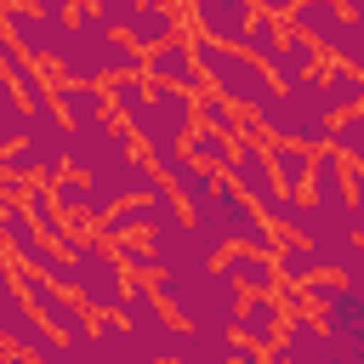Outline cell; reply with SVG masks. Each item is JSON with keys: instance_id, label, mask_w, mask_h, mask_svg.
Masks as SVG:
<instances>
[{"instance_id": "1", "label": "cell", "mask_w": 364, "mask_h": 364, "mask_svg": "<svg viewBox=\"0 0 364 364\" xmlns=\"http://www.w3.org/2000/svg\"><path fill=\"white\" fill-rule=\"evenodd\" d=\"M154 296L165 301V313L176 324L205 330V336H233V313L245 301L239 279L222 262H205V267H188V273H154Z\"/></svg>"}, {"instance_id": "2", "label": "cell", "mask_w": 364, "mask_h": 364, "mask_svg": "<svg viewBox=\"0 0 364 364\" xmlns=\"http://www.w3.org/2000/svg\"><path fill=\"white\" fill-rule=\"evenodd\" d=\"M68 46H63V57L51 63L57 68V80H74V85H108V80H119V74H142V51L131 46V40H119L85 0L68 11Z\"/></svg>"}, {"instance_id": "3", "label": "cell", "mask_w": 364, "mask_h": 364, "mask_svg": "<svg viewBox=\"0 0 364 364\" xmlns=\"http://www.w3.org/2000/svg\"><path fill=\"white\" fill-rule=\"evenodd\" d=\"M267 142H301V148H324L330 142V102H324V80L307 74L296 85H273V97L256 108Z\"/></svg>"}, {"instance_id": "4", "label": "cell", "mask_w": 364, "mask_h": 364, "mask_svg": "<svg viewBox=\"0 0 364 364\" xmlns=\"http://www.w3.org/2000/svg\"><path fill=\"white\" fill-rule=\"evenodd\" d=\"M188 46H193V63H199L205 85H210L216 97H228L239 114H256V108L273 97V74H267L250 51H239V46H216V40H205V34H193Z\"/></svg>"}, {"instance_id": "5", "label": "cell", "mask_w": 364, "mask_h": 364, "mask_svg": "<svg viewBox=\"0 0 364 364\" xmlns=\"http://www.w3.org/2000/svg\"><path fill=\"white\" fill-rule=\"evenodd\" d=\"M0 165H6V176H17V182H57V176L68 171V119L57 114V102L28 108V136H23L17 148H6Z\"/></svg>"}, {"instance_id": "6", "label": "cell", "mask_w": 364, "mask_h": 364, "mask_svg": "<svg viewBox=\"0 0 364 364\" xmlns=\"http://www.w3.org/2000/svg\"><path fill=\"white\" fill-rule=\"evenodd\" d=\"M188 222H199L222 250H228V245H245V250H267V256H273V245H279V233L267 228V216H262L228 176L216 182V199H210L205 210H193Z\"/></svg>"}, {"instance_id": "7", "label": "cell", "mask_w": 364, "mask_h": 364, "mask_svg": "<svg viewBox=\"0 0 364 364\" xmlns=\"http://www.w3.org/2000/svg\"><path fill=\"white\" fill-rule=\"evenodd\" d=\"M131 154H136V136H131L114 114H102V119H91V125H68V171H74V176H108V171H119Z\"/></svg>"}, {"instance_id": "8", "label": "cell", "mask_w": 364, "mask_h": 364, "mask_svg": "<svg viewBox=\"0 0 364 364\" xmlns=\"http://www.w3.org/2000/svg\"><path fill=\"white\" fill-rule=\"evenodd\" d=\"M142 239H148L159 273H188V267H205V262L222 256V245H216L199 222H188V210H182L176 222H165V228H148Z\"/></svg>"}, {"instance_id": "9", "label": "cell", "mask_w": 364, "mask_h": 364, "mask_svg": "<svg viewBox=\"0 0 364 364\" xmlns=\"http://www.w3.org/2000/svg\"><path fill=\"white\" fill-rule=\"evenodd\" d=\"M17 290L28 296V307L40 313V324H46L51 336L74 341V336H85V330H91V313H85V301H80L74 290L51 284L46 273H34V267H17Z\"/></svg>"}, {"instance_id": "10", "label": "cell", "mask_w": 364, "mask_h": 364, "mask_svg": "<svg viewBox=\"0 0 364 364\" xmlns=\"http://www.w3.org/2000/svg\"><path fill=\"white\" fill-rule=\"evenodd\" d=\"M0 23H6V34L17 40V51L23 57H34V63H57L63 57V46H68V17H46V11H34V6H6L0 11Z\"/></svg>"}, {"instance_id": "11", "label": "cell", "mask_w": 364, "mask_h": 364, "mask_svg": "<svg viewBox=\"0 0 364 364\" xmlns=\"http://www.w3.org/2000/svg\"><path fill=\"white\" fill-rule=\"evenodd\" d=\"M188 17L216 46H245V28L256 17V0H188Z\"/></svg>"}, {"instance_id": "12", "label": "cell", "mask_w": 364, "mask_h": 364, "mask_svg": "<svg viewBox=\"0 0 364 364\" xmlns=\"http://www.w3.org/2000/svg\"><path fill=\"white\" fill-rule=\"evenodd\" d=\"M284 28L307 34L324 57H336L341 51V34H347V11H341V0H296L290 17H284Z\"/></svg>"}, {"instance_id": "13", "label": "cell", "mask_w": 364, "mask_h": 364, "mask_svg": "<svg viewBox=\"0 0 364 364\" xmlns=\"http://www.w3.org/2000/svg\"><path fill=\"white\" fill-rule=\"evenodd\" d=\"M142 80H159V85H182V91H210L205 85V74H199V63H193V46L188 40H165V46H154V51H142Z\"/></svg>"}, {"instance_id": "14", "label": "cell", "mask_w": 364, "mask_h": 364, "mask_svg": "<svg viewBox=\"0 0 364 364\" xmlns=\"http://www.w3.org/2000/svg\"><path fill=\"white\" fill-rule=\"evenodd\" d=\"M228 182H233L256 210H267L273 193H279L273 165H267V142H233V171H228Z\"/></svg>"}, {"instance_id": "15", "label": "cell", "mask_w": 364, "mask_h": 364, "mask_svg": "<svg viewBox=\"0 0 364 364\" xmlns=\"http://www.w3.org/2000/svg\"><path fill=\"white\" fill-rule=\"evenodd\" d=\"M0 336H6V341H11L17 353H34V347H40L46 336H51V330L40 324V313L28 307V296L17 290V273H11L6 284H0Z\"/></svg>"}, {"instance_id": "16", "label": "cell", "mask_w": 364, "mask_h": 364, "mask_svg": "<svg viewBox=\"0 0 364 364\" xmlns=\"http://www.w3.org/2000/svg\"><path fill=\"white\" fill-rule=\"evenodd\" d=\"M279 330H284V307H279L273 290H256V296L239 301V313H233V336H239V341H250V347L267 353V347L279 341Z\"/></svg>"}, {"instance_id": "17", "label": "cell", "mask_w": 364, "mask_h": 364, "mask_svg": "<svg viewBox=\"0 0 364 364\" xmlns=\"http://www.w3.org/2000/svg\"><path fill=\"white\" fill-rule=\"evenodd\" d=\"M119 40H131L136 51H154L165 40H182V17L176 6H131V17L119 23Z\"/></svg>"}, {"instance_id": "18", "label": "cell", "mask_w": 364, "mask_h": 364, "mask_svg": "<svg viewBox=\"0 0 364 364\" xmlns=\"http://www.w3.org/2000/svg\"><path fill=\"white\" fill-rule=\"evenodd\" d=\"M318 57H324V51H318L307 34L284 28V40H279V51H273L267 74H273V85H296V80H307V74H318V68H324Z\"/></svg>"}, {"instance_id": "19", "label": "cell", "mask_w": 364, "mask_h": 364, "mask_svg": "<svg viewBox=\"0 0 364 364\" xmlns=\"http://www.w3.org/2000/svg\"><path fill=\"white\" fill-rule=\"evenodd\" d=\"M148 108H154V119H159V131H165V142H182V136L193 131V91H182V85H159V80H148Z\"/></svg>"}, {"instance_id": "20", "label": "cell", "mask_w": 364, "mask_h": 364, "mask_svg": "<svg viewBox=\"0 0 364 364\" xmlns=\"http://www.w3.org/2000/svg\"><path fill=\"white\" fill-rule=\"evenodd\" d=\"M165 182H171L176 205H182V210L193 216V210H205V205L216 199V182H222V176H216V171H205V165H193V159L182 154V159H176V165L165 171Z\"/></svg>"}, {"instance_id": "21", "label": "cell", "mask_w": 364, "mask_h": 364, "mask_svg": "<svg viewBox=\"0 0 364 364\" xmlns=\"http://www.w3.org/2000/svg\"><path fill=\"white\" fill-rule=\"evenodd\" d=\"M51 102L68 125H91L108 114V91L102 85H74V80H51Z\"/></svg>"}, {"instance_id": "22", "label": "cell", "mask_w": 364, "mask_h": 364, "mask_svg": "<svg viewBox=\"0 0 364 364\" xmlns=\"http://www.w3.org/2000/svg\"><path fill=\"white\" fill-rule=\"evenodd\" d=\"M216 262H222V267L239 279V290H245V296H256V290H273V284H279V267H273V256H267V250H245V245H228Z\"/></svg>"}, {"instance_id": "23", "label": "cell", "mask_w": 364, "mask_h": 364, "mask_svg": "<svg viewBox=\"0 0 364 364\" xmlns=\"http://www.w3.org/2000/svg\"><path fill=\"white\" fill-rule=\"evenodd\" d=\"M267 165H273L279 193H307V176H313V148H301V142H267Z\"/></svg>"}, {"instance_id": "24", "label": "cell", "mask_w": 364, "mask_h": 364, "mask_svg": "<svg viewBox=\"0 0 364 364\" xmlns=\"http://www.w3.org/2000/svg\"><path fill=\"white\" fill-rule=\"evenodd\" d=\"M182 154H188L193 165L216 171V176H228V171H233V136H222V131H205V125H193V131L182 136Z\"/></svg>"}, {"instance_id": "25", "label": "cell", "mask_w": 364, "mask_h": 364, "mask_svg": "<svg viewBox=\"0 0 364 364\" xmlns=\"http://www.w3.org/2000/svg\"><path fill=\"white\" fill-rule=\"evenodd\" d=\"M318 80H324L330 119H336V114H353V108H364V74H358V68H347V63H330V68H318Z\"/></svg>"}, {"instance_id": "26", "label": "cell", "mask_w": 364, "mask_h": 364, "mask_svg": "<svg viewBox=\"0 0 364 364\" xmlns=\"http://www.w3.org/2000/svg\"><path fill=\"white\" fill-rule=\"evenodd\" d=\"M228 347H233V336H205V330L176 324V353H171V364H228Z\"/></svg>"}, {"instance_id": "27", "label": "cell", "mask_w": 364, "mask_h": 364, "mask_svg": "<svg viewBox=\"0 0 364 364\" xmlns=\"http://www.w3.org/2000/svg\"><path fill=\"white\" fill-rule=\"evenodd\" d=\"M273 267H279V279H296V284H307L313 273H324L318 256H313V245H307L301 233H279V245H273Z\"/></svg>"}, {"instance_id": "28", "label": "cell", "mask_w": 364, "mask_h": 364, "mask_svg": "<svg viewBox=\"0 0 364 364\" xmlns=\"http://www.w3.org/2000/svg\"><path fill=\"white\" fill-rule=\"evenodd\" d=\"M330 148H336L353 171H364V108H353V114H336V119H330Z\"/></svg>"}, {"instance_id": "29", "label": "cell", "mask_w": 364, "mask_h": 364, "mask_svg": "<svg viewBox=\"0 0 364 364\" xmlns=\"http://www.w3.org/2000/svg\"><path fill=\"white\" fill-rule=\"evenodd\" d=\"M279 40H284V17L256 11V17H250V28H245V46H239V51H250V57L267 68V63H273V51H279Z\"/></svg>"}, {"instance_id": "30", "label": "cell", "mask_w": 364, "mask_h": 364, "mask_svg": "<svg viewBox=\"0 0 364 364\" xmlns=\"http://www.w3.org/2000/svg\"><path fill=\"white\" fill-rule=\"evenodd\" d=\"M239 108L228 102V97H216V91H199L193 97V125H205V131H222V136H239Z\"/></svg>"}, {"instance_id": "31", "label": "cell", "mask_w": 364, "mask_h": 364, "mask_svg": "<svg viewBox=\"0 0 364 364\" xmlns=\"http://www.w3.org/2000/svg\"><path fill=\"white\" fill-rule=\"evenodd\" d=\"M23 210L34 216V228H40V233H46L51 245H57V233L68 228V216H63V210L51 205V188H46V182H28V188H23Z\"/></svg>"}, {"instance_id": "32", "label": "cell", "mask_w": 364, "mask_h": 364, "mask_svg": "<svg viewBox=\"0 0 364 364\" xmlns=\"http://www.w3.org/2000/svg\"><path fill=\"white\" fill-rule=\"evenodd\" d=\"M148 228V210H142V199H125V205H114L91 233L102 239V245H114V239H131V233H142Z\"/></svg>"}, {"instance_id": "33", "label": "cell", "mask_w": 364, "mask_h": 364, "mask_svg": "<svg viewBox=\"0 0 364 364\" xmlns=\"http://www.w3.org/2000/svg\"><path fill=\"white\" fill-rule=\"evenodd\" d=\"M28 136V102L17 91H0V154Z\"/></svg>"}, {"instance_id": "34", "label": "cell", "mask_w": 364, "mask_h": 364, "mask_svg": "<svg viewBox=\"0 0 364 364\" xmlns=\"http://www.w3.org/2000/svg\"><path fill=\"white\" fill-rule=\"evenodd\" d=\"M114 256H119V267H125L131 279H154V273H159V267H154V250H148V239H142V233L114 239Z\"/></svg>"}, {"instance_id": "35", "label": "cell", "mask_w": 364, "mask_h": 364, "mask_svg": "<svg viewBox=\"0 0 364 364\" xmlns=\"http://www.w3.org/2000/svg\"><path fill=\"white\" fill-rule=\"evenodd\" d=\"M347 199H353V233L364 239V171H347Z\"/></svg>"}, {"instance_id": "36", "label": "cell", "mask_w": 364, "mask_h": 364, "mask_svg": "<svg viewBox=\"0 0 364 364\" xmlns=\"http://www.w3.org/2000/svg\"><path fill=\"white\" fill-rule=\"evenodd\" d=\"M23 188H28V182H17V176H0V216H6V210L23 199Z\"/></svg>"}, {"instance_id": "37", "label": "cell", "mask_w": 364, "mask_h": 364, "mask_svg": "<svg viewBox=\"0 0 364 364\" xmlns=\"http://www.w3.org/2000/svg\"><path fill=\"white\" fill-rule=\"evenodd\" d=\"M80 0H34V11H46V17H68Z\"/></svg>"}, {"instance_id": "38", "label": "cell", "mask_w": 364, "mask_h": 364, "mask_svg": "<svg viewBox=\"0 0 364 364\" xmlns=\"http://www.w3.org/2000/svg\"><path fill=\"white\" fill-rule=\"evenodd\" d=\"M296 0H256V11H273V17H290Z\"/></svg>"}, {"instance_id": "39", "label": "cell", "mask_w": 364, "mask_h": 364, "mask_svg": "<svg viewBox=\"0 0 364 364\" xmlns=\"http://www.w3.org/2000/svg\"><path fill=\"white\" fill-rule=\"evenodd\" d=\"M125 364H159V358H154L148 347H136V341H131V353H125Z\"/></svg>"}, {"instance_id": "40", "label": "cell", "mask_w": 364, "mask_h": 364, "mask_svg": "<svg viewBox=\"0 0 364 364\" xmlns=\"http://www.w3.org/2000/svg\"><path fill=\"white\" fill-rule=\"evenodd\" d=\"M0 364H34V353H17V347H11V353H6Z\"/></svg>"}, {"instance_id": "41", "label": "cell", "mask_w": 364, "mask_h": 364, "mask_svg": "<svg viewBox=\"0 0 364 364\" xmlns=\"http://www.w3.org/2000/svg\"><path fill=\"white\" fill-rule=\"evenodd\" d=\"M11 279V256H6V245H0V284Z\"/></svg>"}, {"instance_id": "42", "label": "cell", "mask_w": 364, "mask_h": 364, "mask_svg": "<svg viewBox=\"0 0 364 364\" xmlns=\"http://www.w3.org/2000/svg\"><path fill=\"white\" fill-rule=\"evenodd\" d=\"M131 6H154V0H131Z\"/></svg>"}, {"instance_id": "43", "label": "cell", "mask_w": 364, "mask_h": 364, "mask_svg": "<svg viewBox=\"0 0 364 364\" xmlns=\"http://www.w3.org/2000/svg\"><path fill=\"white\" fill-rule=\"evenodd\" d=\"M0 176H6V165H0Z\"/></svg>"}]
</instances>
